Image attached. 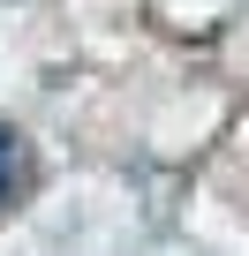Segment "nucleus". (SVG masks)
<instances>
[{"label": "nucleus", "mask_w": 249, "mask_h": 256, "mask_svg": "<svg viewBox=\"0 0 249 256\" xmlns=\"http://www.w3.org/2000/svg\"><path fill=\"white\" fill-rule=\"evenodd\" d=\"M16 158H23L16 151V128H0V204H8V188H16Z\"/></svg>", "instance_id": "1"}]
</instances>
